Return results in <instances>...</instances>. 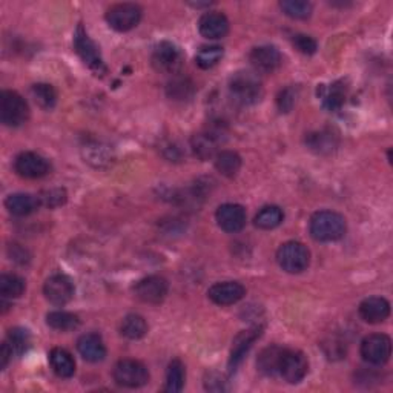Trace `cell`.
I'll return each instance as SVG.
<instances>
[{
  "instance_id": "obj_6",
  "label": "cell",
  "mask_w": 393,
  "mask_h": 393,
  "mask_svg": "<svg viewBox=\"0 0 393 393\" xmlns=\"http://www.w3.org/2000/svg\"><path fill=\"white\" fill-rule=\"evenodd\" d=\"M74 48L75 53H77L80 55V59L90 66L91 71H94L97 75L107 74L108 68L102 59L99 46L94 43V41H91V37L85 31V28L82 25H79L77 30H75Z\"/></svg>"
},
{
  "instance_id": "obj_25",
  "label": "cell",
  "mask_w": 393,
  "mask_h": 393,
  "mask_svg": "<svg viewBox=\"0 0 393 393\" xmlns=\"http://www.w3.org/2000/svg\"><path fill=\"white\" fill-rule=\"evenodd\" d=\"M50 364L57 377L71 378L75 373V361L72 355L60 348H55L50 352Z\"/></svg>"
},
{
  "instance_id": "obj_5",
  "label": "cell",
  "mask_w": 393,
  "mask_h": 393,
  "mask_svg": "<svg viewBox=\"0 0 393 393\" xmlns=\"http://www.w3.org/2000/svg\"><path fill=\"white\" fill-rule=\"evenodd\" d=\"M114 381L126 389H139L148 384L149 372L146 366L136 360H120L112 372Z\"/></svg>"
},
{
  "instance_id": "obj_14",
  "label": "cell",
  "mask_w": 393,
  "mask_h": 393,
  "mask_svg": "<svg viewBox=\"0 0 393 393\" xmlns=\"http://www.w3.org/2000/svg\"><path fill=\"white\" fill-rule=\"evenodd\" d=\"M218 226L227 234L239 232L246 226V209L235 203L222 205L215 212Z\"/></svg>"
},
{
  "instance_id": "obj_28",
  "label": "cell",
  "mask_w": 393,
  "mask_h": 393,
  "mask_svg": "<svg viewBox=\"0 0 393 393\" xmlns=\"http://www.w3.org/2000/svg\"><path fill=\"white\" fill-rule=\"evenodd\" d=\"M215 168L222 176L234 178L242 168V157L234 151H220L215 156Z\"/></svg>"
},
{
  "instance_id": "obj_3",
  "label": "cell",
  "mask_w": 393,
  "mask_h": 393,
  "mask_svg": "<svg viewBox=\"0 0 393 393\" xmlns=\"http://www.w3.org/2000/svg\"><path fill=\"white\" fill-rule=\"evenodd\" d=\"M30 119V107L21 94L4 91L0 95V120L9 128L22 126Z\"/></svg>"
},
{
  "instance_id": "obj_13",
  "label": "cell",
  "mask_w": 393,
  "mask_h": 393,
  "mask_svg": "<svg viewBox=\"0 0 393 393\" xmlns=\"http://www.w3.org/2000/svg\"><path fill=\"white\" fill-rule=\"evenodd\" d=\"M43 294L46 300L54 306L68 304L74 296V284L70 276L55 274L48 278L43 286Z\"/></svg>"
},
{
  "instance_id": "obj_42",
  "label": "cell",
  "mask_w": 393,
  "mask_h": 393,
  "mask_svg": "<svg viewBox=\"0 0 393 393\" xmlns=\"http://www.w3.org/2000/svg\"><path fill=\"white\" fill-rule=\"evenodd\" d=\"M205 386L208 390L210 392H223L226 390V381L223 379V377H220L218 373H209L205 381Z\"/></svg>"
},
{
  "instance_id": "obj_40",
  "label": "cell",
  "mask_w": 393,
  "mask_h": 393,
  "mask_svg": "<svg viewBox=\"0 0 393 393\" xmlns=\"http://www.w3.org/2000/svg\"><path fill=\"white\" fill-rule=\"evenodd\" d=\"M295 100H296V91L295 88H292V86H289V88H286L278 94V99H276L278 109L281 112H289L294 108Z\"/></svg>"
},
{
  "instance_id": "obj_41",
  "label": "cell",
  "mask_w": 393,
  "mask_h": 393,
  "mask_svg": "<svg viewBox=\"0 0 393 393\" xmlns=\"http://www.w3.org/2000/svg\"><path fill=\"white\" fill-rule=\"evenodd\" d=\"M39 200H41V203H43L45 206L55 208V206H60L65 203L66 193L63 189H53V190H50V193L42 194V197H39Z\"/></svg>"
},
{
  "instance_id": "obj_10",
  "label": "cell",
  "mask_w": 393,
  "mask_h": 393,
  "mask_svg": "<svg viewBox=\"0 0 393 393\" xmlns=\"http://www.w3.org/2000/svg\"><path fill=\"white\" fill-rule=\"evenodd\" d=\"M308 372L309 361L303 352L287 349L284 350L278 375H281L289 384H298L308 375Z\"/></svg>"
},
{
  "instance_id": "obj_36",
  "label": "cell",
  "mask_w": 393,
  "mask_h": 393,
  "mask_svg": "<svg viewBox=\"0 0 393 393\" xmlns=\"http://www.w3.org/2000/svg\"><path fill=\"white\" fill-rule=\"evenodd\" d=\"M8 344L13 349L14 357H22V355L31 346V335L23 328H14L8 333Z\"/></svg>"
},
{
  "instance_id": "obj_24",
  "label": "cell",
  "mask_w": 393,
  "mask_h": 393,
  "mask_svg": "<svg viewBox=\"0 0 393 393\" xmlns=\"http://www.w3.org/2000/svg\"><path fill=\"white\" fill-rule=\"evenodd\" d=\"M284 350L286 349H283L280 346H271V348H266L264 350H262V353L258 355V360H257L258 370L264 373V375H267V377L278 375Z\"/></svg>"
},
{
  "instance_id": "obj_43",
  "label": "cell",
  "mask_w": 393,
  "mask_h": 393,
  "mask_svg": "<svg viewBox=\"0 0 393 393\" xmlns=\"http://www.w3.org/2000/svg\"><path fill=\"white\" fill-rule=\"evenodd\" d=\"M13 355H14L13 349L9 348L8 341H4L2 346H0V369L4 370L8 366V362H9V360H11Z\"/></svg>"
},
{
  "instance_id": "obj_7",
  "label": "cell",
  "mask_w": 393,
  "mask_h": 393,
  "mask_svg": "<svg viewBox=\"0 0 393 393\" xmlns=\"http://www.w3.org/2000/svg\"><path fill=\"white\" fill-rule=\"evenodd\" d=\"M392 355V340L384 333H373L361 341V357L370 366H384Z\"/></svg>"
},
{
  "instance_id": "obj_22",
  "label": "cell",
  "mask_w": 393,
  "mask_h": 393,
  "mask_svg": "<svg viewBox=\"0 0 393 393\" xmlns=\"http://www.w3.org/2000/svg\"><path fill=\"white\" fill-rule=\"evenodd\" d=\"M5 206L9 214L16 217H26L36 212L37 208L41 206V200L30 194H13L6 198Z\"/></svg>"
},
{
  "instance_id": "obj_26",
  "label": "cell",
  "mask_w": 393,
  "mask_h": 393,
  "mask_svg": "<svg viewBox=\"0 0 393 393\" xmlns=\"http://www.w3.org/2000/svg\"><path fill=\"white\" fill-rule=\"evenodd\" d=\"M306 145L316 154H330L337 148V137L330 131H316L306 139Z\"/></svg>"
},
{
  "instance_id": "obj_20",
  "label": "cell",
  "mask_w": 393,
  "mask_h": 393,
  "mask_svg": "<svg viewBox=\"0 0 393 393\" xmlns=\"http://www.w3.org/2000/svg\"><path fill=\"white\" fill-rule=\"evenodd\" d=\"M77 350L88 362H100L107 357V348L100 335L85 333L77 341Z\"/></svg>"
},
{
  "instance_id": "obj_23",
  "label": "cell",
  "mask_w": 393,
  "mask_h": 393,
  "mask_svg": "<svg viewBox=\"0 0 393 393\" xmlns=\"http://www.w3.org/2000/svg\"><path fill=\"white\" fill-rule=\"evenodd\" d=\"M218 134L215 132H201L194 136L190 145H193L194 154L200 160H209L218 154V145H220V139L217 137Z\"/></svg>"
},
{
  "instance_id": "obj_33",
  "label": "cell",
  "mask_w": 393,
  "mask_h": 393,
  "mask_svg": "<svg viewBox=\"0 0 393 393\" xmlns=\"http://www.w3.org/2000/svg\"><path fill=\"white\" fill-rule=\"evenodd\" d=\"M25 292V280L14 274H4L0 276V295L4 300H13Z\"/></svg>"
},
{
  "instance_id": "obj_32",
  "label": "cell",
  "mask_w": 393,
  "mask_h": 393,
  "mask_svg": "<svg viewBox=\"0 0 393 393\" xmlns=\"http://www.w3.org/2000/svg\"><path fill=\"white\" fill-rule=\"evenodd\" d=\"M185 381H186V370H185V364L180 360H172L168 366L166 372V386L165 390L171 393H177L181 392L185 387Z\"/></svg>"
},
{
  "instance_id": "obj_27",
  "label": "cell",
  "mask_w": 393,
  "mask_h": 393,
  "mask_svg": "<svg viewBox=\"0 0 393 393\" xmlns=\"http://www.w3.org/2000/svg\"><path fill=\"white\" fill-rule=\"evenodd\" d=\"M120 332L128 340H140L148 333V323L141 315L131 313L123 318Z\"/></svg>"
},
{
  "instance_id": "obj_30",
  "label": "cell",
  "mask_w": 393,
  "mask_h": 393,
  "mask_svg": "<svg viewBox=\"0 0 393 393\" xmlns=\"http://www.w3.org/2000/svg\"><path fill=\"white\" fill-rule=\"evenodd\" d=\"M83 152H85V161L91 163V165L95 168L109 166L114 160L109 148L100 145V143H88V145L83 148Z\"/></svg>"
},
{
  "instance_id": "obj_9",
  "label": "cell",
  "mask_w": 393,
  "mask_h": 393,
  "mask_svg": "<svg viewBox=\"0 0 393 393\" xmlns=\"http://www.w3.org/2000/svg\"><path fill=\"white\" fill-rule=\"evenodd\" d=\"M141 8L136 4H117L108 9L107 22L119 33L131 31L140 23Z\"/></svg>"
},
{
  "instance_id": "obj_18",
  "label": "cell",
  "mask_w": 393,
  "mask_h": 393,
  "mask_svg": "<svg viewBox=\"0 0 393 393\" xmlns=\"http://www.w3.org/2000/svg\"><path fill=\"white\" fill-rule=\"evenodd\" d=\"M262 330H263L262 325H255V328H252V329L243 330L234 340L231 358H229V369L235 370L239 366V362L243 361V358L246 357V353L251 350V348L254 346V343L262 337Z\"/></svg>"
},
{
  "instance_id": "obj_8",
  "label": "cell",
  "mask_w": 393,
  "mask_h": 393,
  "mask_svg": "<svg viewBox=\"0 0 393 393\" xmlns=\"http://www.w3.org/2000/svg\"><path fill=\"white\" fill-rule=\"evenodd\" d=\"M151 63L154 70L165 74H176L183 65V54L180 48L172 42H160L151 57Z\"/></svg>"
},
{
  "instance_id": "obj_31",
  "label": "cell",
  "mask_w": 393,
  "mask_h": 393,
  "mask_svg": "<svg viewBox=\"0 0 393 393\" xmlns=\"http://www.w3.org/2000/svg\"><path fill=\"white\" fill-rule=\"evenodd\" d=\"M284 220L283 210L278 206H264L260 212H258L254 218V223L258 229L263 231H272V229L278 227Z\"/></svg>"
},
{
  "instance_id": "obj_34",
  "label": "cell",
  "mask_w": 393,
  "mask_h": 393,
  "mask_svg": "<svg viewBox=\"0 0 393 393\" xmlns=\"http://www.w3.org/2000/svg\"><path fill=\"white\" fill-rule=\"evenodd\" d=\"M31 97L39 104L42 109L50 111L57 103V92L51 85L48 83H37L31 86Z\"/></svg>"
},
{
  "instance_id": "obj_12",
  "label": "cell",
  "mask_w": 393,
  "mask_h": 393,
  "mask_svg": "<svg viewBox=\"0 0 393 393\" xmlns=\"http://www.w3.org/2000/svg\"><path fill=\"white\" fill-rule=\"evenodd\" d=\"M14 169L17 176H21L22 178L37 180L45 177L50 172L51 166L50 161L45 157L36 154V152H22L14 161Z\"/></svg>"
},
{
  "instance_id": "obj_29",
  "label": "cell",
  "mask_w": 393,
  "mask_h": 393,
  "mask_svg": "<svg viewBox=\"0 0 393 393\" xmlns=\"http://www.w3.org/2000/svg\"><path fill=\"white\" fill-rule=\"evenodd\" d=\"M46 324L54 330L71 332V330H75L79 328L80 318L77 315H74L71 312L55 311V312H50L46 315Z\"/></svg>"
},
{
  "instance_id": "obj_35",
  "label": "cell",
  "mask_w": 393,
  "mask_h": 393,
  "mask_svg": "<svg viewBox=\"0 0 393 393\" xmlns=\"http://www.w3.org/2000/svg\"><path fill=\"white\" fill-rule=\"evenodd\" d=\"M168 95L172 100H189L194 95V83L188 77H174L168 83Z\"/></svg>"
},
{
  "instance_id": "obj_16",
  "label": "cell",
  "mask_w": 393,
  "mask_h": 393,
  "mask_svg": "<svg viewBox=\"0 0 393 393\" xmlns=\"http://www.w3.org/2000/svg\"><path fill=\"white\" fill-rule=\"evenodd\" d=\"M249 62H251L257 72L269 74L281 65V54L275 46L271 45L257 46L249 54Z\"/></svg>"
},
{
  "instance_id": "obj_15",
  "label": "cell",
  "mask_w": 393,
  "mask_h": 393,
  "mask_svg": "<svg viewBox=\"0 0 393 393\" xmlns=\"http://www.w3.org/2000/svg\"><path fill=\"white\" fill-rule=\"evenodd\" d=\"M246 295V289L243 284L237 281H223L215 283L209 287L208 296L209 300L218 306H231L238 303Z\"/></svg>"
},
{
  "instance_id": "obj_19",
  "label": "cell",
  "mask_w": 393,
  "mask_h": 393,
  "mask_svg": "<svg viewBox=\"0 0 393 393\" xmlns=\"http://www.w3.org/2000/svg\"><path fill=\"white\" fill-rule=\"evenodd\" d=\"M360 315L366 323H382L390 315V303L382 296H370L360 304Z\"/></svg>"
},
{
  "instance_id": "obj_17",
  "label": "cell",
  "mask_w": 393,
  "mask_h": 393,
  "mask_svg": "<svg viewBox=\"0 0 393 393\" xmlns=\"http://www.w3.org/2000/svg\"><path fill=\"white\" fill-rule=\"evenodd\" d=\"M200 34L210 41L223 39L229 33V21L227 17L220 11H209L200 17L198 21Z\"/></svg>"
},
{
  "instance_id": "obj_4",
  "label": "cell",
  "mask_w": 393,
  "mask_h": 393,
  "mask_svg": "<svg viewBox=\"0 0 393 393\" xmlns=\"http://www.w3.org/2000/svg\"><path fill=\"white\" fill-rule=\"evenodd\" d=\"M276 262L287 274H301L311 264V252L300 242H287L278 249Z\"/></svg>"
},
{
  "instance_id": "obj_11",
  "label": "cell",
  "mask_w": 393,
  "mask_h": 393,
  "mask_svg": "<svg viewBox=\"0 0 393 393\" xmlns=\"http://www.w3.org/2000/svg\"><path fill=\"white\" fill-rule=\"evenodd\" d=\"M169 291V284L166 281V278H163L160 275H151L140 280L136 287H134V292H136V296L148 304H160L163 300L166 298Z\"/></svg>"
},
{
  "instance_id": "obj_1",
  "label": "cell",
  "mask_w": 393,
  "mask_h": 393,
  "mask_svg": "<svg viewBox=\"0 0 393 393\" xmlns=\"http://www.w3.org/2000/svg\"><path fill=\"white\" fill-rule=\"evenodd\" d=\"M348 231L346 218L333 210L315 212L309 223V232L313 239L321 243L338 242Z\"/></svg>"
},
{
  "instance_id": "obj_21",
  "label": "cell",
  "mask_w": 393,
  "mask_h": 393,
  "mask_svg": "<svg viewBox=\"0 0 393 393\" xmlns=\"http://www.w3.org/2000/svg\"><path fill=\"white\" fill-rule=\"evenodd\" d=\"M320 99L323 102V107L328 111H338L343 108L344 102H346L348 86L344 82H333L329 86H321L318 90Z\"/></svg>"
},
{
  "instance_id": "obj_38",
  "label": "cell",
  "mask_w": 393,
  "mask_h": 393,
  "mask_svg": "<svg viewBox=\"0 0 393 393\" xmlns=\"http://www.w3.org/2000/svg\"><path fill=\"white\" fill-rule=\"evenodd\" d=\"M280 8L286 16L292 18H298V21H304V18L311 17L312 14V4L306 2V0H283L280 4Z\"/></svg>"
},
{
  "instance_id": "obj_39",
  "label": "cell",
  "mask_w": 393,
  "mask_h": 393,
  "mask_svg": "<svg viewBox=\"0 0 393 393\" xmlns=\"http://www.w3.org/2000/svg\"><path fill=\"white\" fill-rule=\"evenodd\" d=\"M292 42H294V46L296 48V50L306 55H312L316 53V50H318V43H316V41L311 36L295 34Z\"/></svg>"
},
{
  "instance_id": "obj_37",
  "label": "cell",
  "mask_w": 393,
  "mask_h": 393,
  "mask_svg": "<svg viewBox=\"0 0 393 393\" xmlns=\"http://www.w3.org/2000/svg\"><path fill=\"white\" fill-rule=\"evenodd\" d=\"M223 59V48L222 46H201L197 55H195V62L203 70H209L215 66L220 60Z\"/></svg>"
},
{
  "instance_id": "obj_2",
  "label": "cell",
  "mask_w": 393,
  "mask_h": 393,
  "mask_svg": "<svg viewBox=\"0 0 393 393\" xmlns=\"http://www.w3.org/2000/svg\"><path fill=\"white\" fill-rule=\"evenodd\" d=\"M229 91L235 102L254 104L263 97V83L255 72L238 71L229 80Z\"/></svg>"
}]
</instances>
